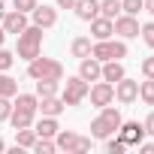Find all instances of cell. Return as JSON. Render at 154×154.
Instances as JSON below:
<instances>
[{
    "label": "cell",
    "mask_w": 154,
    "mask_h": 154,
    "mask_svg": "<svg viewBox=\"0 0 154 154\" xmlns=\"http://www.w3.org/2000/svg\"><path fill=\"white\" fill-rule=\"evenodd\" d=\"M118 136H121V139L127 142V148H130V145H139V142L145 139V127H142L139 121H121Z\"/></svg>",
    "instance_id": "obj_10"
},
{
    "label": "cell",
    "mask_w": 154,
    "mask_h": 154,
    "mask_svg": "<svg viewBox=\"0 0 154 154\" xmlns=\"http://www.w3.org/2000/svg\"><path fill=\"white\" fill-rule=\"evenodd\" d=\"M121 12L139 15V12H145V3H142V0H121Z\"/></svg>",
    "instance_id": "obj_29"
},
{
    "label": "cell",
    "mask_w": 154,
    "mask_h": 154,
    "mask_svg": "<svg viewBox=\"0 0 154 154\" xmlns=\"http://www.w3.org/2000/svg\"><path fill=\"white\" fill-rule=\"evenodd\" d=\"M27 75H30L33 82H39V79L63 82V63L54 60V57H42V54H36L33 60H27Z\"/></svg>",
    "instance_id": "obj_1"
},
{
    "label": "cell",
    "mask_w": 154,
    "mask_h": 154,
    "mask_svg": "<svg viewBox=\"0 0 154 154\" xmlns=\"http://www.w3.org/2000/svg\"><path fill=\"white\" fill-rule=\"evenodd\" d=\"M18 94V82L12 79V75L0 72V97H15Z\"/></svg>",
    "instance_id": "obj_24"
},
{
    "label": "cell",
    "mask_w": 154,
    "mask_h": 154,
    "mask_svg": "<svg viewBox=\"0 0 154 154\" xmlns=\"http://www.w3.org/2000/svg\"><path fill=\"white\" fill-rule=\"evenodd\" d=\"M12 63H15V54H12V51H6V48H0V72H6Z\"/></svg>",
    "instance_id": "obj_32"
},
{
    "label": "cell",
    "mask_w": 154,
    "mask_h": 154,
    "mask_svg": "<svg viewBox=\"0 0 154 154\" xmlns=\"http://www.w3.org/2000/svg\"><path fill=\"white\" fill-rule=\"evenodd\" d=\"M30 15H33V24L42 27V30H48V27L57 24V9H54V6H39V3H36V9H33Z\"/></svg>",
    "instance_id": "obj_12"
},
{
    "label": "cell",
    "mask_w": 154,
    "mask_h": 154,
    "mask_svg": "<svg viewBox=\"0 0 154 154\" xmlns=\"http://www.w3.org/2000/svg\"><path fill=\"white\" fill-rule=\"evenodd\" d=\"M0 18H3V21H0L3 30H6V33H15V36L27 27V12H18V9H6Z\"/></svg>",
    "instance_id": "obj_9"
},
{
    "label": "cell",
    "mask_w": 154,
    "mask_h": 154,
    "mask_svg": "<svg viewBox=\"0 0 154 154\" xmlns=\"http://www.w3.org/2000/svg\"><path fill=\"white\" fill-rule=\"evenodd\" d=\"M142 3H145V12H151V15H154V0H142Z\"/></svg>",
    "instance_id": "obj_38"
},
{
    "label": "cell",
    "mask_w": 154,
    "mask_h": 154,
    "mask_svg": "<svg viewBox=\"0 0 154 154\" xmlns=\"http://www.w3.org/2000/svg\"><path fill=\"white\" fill-rule=\"evenodd\" d=\"M139 97H142L145 106H154V79H145L139 85Z\"/></svg>",
    "instance_id": "obj_28"
},
{
    "label": "cell",
    "mask_w": 154,
    "mask_h": 154,
    "mask_svg": "<svg viewBox=\"0 0 154 154\" xmlns=\"http://www.w3.org/2000/svg\"><path fill=\"white\" fill-rule=\"evenodd\" d=\"M88 82L82 79V75H69V79L63 82V91H60V100L63 106H82L85 97H88Z\"/></svg>",
    "instance_id": "obj_6"
},
{
    "label": "cell",
    "mask_w": 154,
    "mask_h": 154,
    "mask_svg": "<svg viewBox=\"0 0 154 154\" xmlns=\"http://www.w3.org/2000/svg\"><path fill=\"white\" fill-rule=\"evenodd\" d=\"M139 36H142V42H145L148 48H154V21L142 24V27H139Z\"/></svg>",
    "instance_id": "obj_30"
},
{
    "label": "cell",
    "mask_w": 154,
    "mask_h": 154,
    "mask_svg": "<svg viewBox=\"0 0 154 154\" xmlns=\"http://www.w3.org/2000/svg\"><path fill=\"white\" fill-rule=\"evenodd\" d=\"M136 148H139L142 154H154V142H145V139H142V142H139Z\"/></svg>",
    "instance_id": "obj_36"
},
{
    "label": "cell",
    "mask_w": 154,
    "mask_h": 154,
    "mask_svg": "<svg viewBox=\"0 0 154 154\" xmlns=\"http://www.w3.org/2000/svg\"><path fill=\"white\" fill-rule=\"evenodd\" d=\"M33 142H36V130H30V127L15 130V145L18 148H33Z\"/></svg>",
    "instance_id": "obj_22"
},
{
    "label": "cell",
    "mask_w": 154,
    "mask_h": 154,
    "mask_svg": "<svg viewBox=\"0 0 154 154\" xmlns=\"http://www.w3.org/2000/svg\"><path fill=\"white\" fill-rule=\"evenodd\" d=\"M39 51H42V27L27 24V27L18 33V48H15V54H18L21 60H33Z\"/></svg>",
    "instance_id": "obj_3"
},
{
    "label": "cell",
    "mask_w": 154,
    "mask_h": 154,
    "mask_svg": "<svg viewBox=\"0 0 154 154\" xmlns=\"http://www.w3.org/2000/svg\"><path fill=\"white\" fill-rule=\"evenodd\" d=\"M54 145H57L60 151H66V154H85V151H91V145H94V142H91L88 136L72 133V130H57Z\"/></svg>",
    "instance_id": "obj_5"
},
{
    "label": "cell",
    "mask_w": 154,
    "mask_h": 154,
    "mask_svg": "<svg viewBox=\"0 0 154 154\" xmlns=\"http://www.w3.org/2000/svg\"><path fill=\"white\" fill-rule=\"evenodd\" d=\"M57 6H60V9H72V6H75V0H57Z\"/></svg>",
    "instance_id": "obj_37"
},
{
    "label": "cell",
    "mask_w": 154,
    "mask_h": 154,
    "mask_svg": "<svg viewBox=\"0 0 154 154\" xmlns=\"http://www.w3.org/2000/svg\"><path fill=\"white\" fill-rule=\"evenodd\" d=\"M121 121H124V118H121V112H118V109L103 106V109H100V115L91 121V139H106V136L118 133Z\"/></svg>",
    "instance_id": "obj_2"
},
{
    "label": "cell",
    "mask_w": 154,
    "mask_h": 154,
    "mask_svg": "<svg viewBox=\"0 0 154 154\" xmlns=\"http://www.w3.org/2000/svg\"><path fill=\"white\" fill-rule=\"evenodd\" d=\"M12 9H18V12H33V9H36V0H12Z\"/></svg>",
    "instance_id": "obj_33"
},
{
    "label": "cell",
    "mask_w": 154,
    "mask_h": 154,
    "mask_svg": "<svg viewBox=\"0 0 154 154\" xmlns=\"http://www.w3.org/2000/svg\"><path fill=\"white\" fill-rule=\"evenodd\" d=\"M3 39H6V30H3V24H0V45H3Z\"/></svg>",
    "instance_id": "obj_39"
},
{
    "label": "cell",
    "mask_w": 154,
    "mask_h": 154,
    "mask_svg": "<svg viewBox=\"0 0 154 154\" xmlns=\"http://www.w3.org/2000/svg\"><path fill=\"white\" fill-rule=\"evenodd\" d=\"M66 106H63V100L54 94V97H39V106H36V112H42V115H51V118H57L60 112H63Z\"/></svg>",
    "instance_id": "obj_16"
},
{
    "label": "cell",
    "mask_w": 154,
    "mask_h": 154,
    "mask_svg": "<svg viewBox=\"0 0 154 154\" xmlns=\"http://www.w3.org/2000/svg\"><path fill=\"white\" fill-rule=\"evenodd\" d=\"M57 130H60V124H57V118H51V115H42V118L36 121V136L54 139V136H57Z\"/></svg>",
    "instance_id": "obj_19"
},
{
    "label": "cell",
    "mask_w": 154,
    "mask_h": 154,
    "mask_svg": "<svg viewBox=\"0 0 154 154\" xmlns=\"http://www.w3.org/2000/svg\"><path fill=\"white\" fill-rule=\"evenodd\" d=\"M142 75H145V79H154V57L142 60Z\"/></svg>",
    "instance_id": "obj_34"
},
{
    "label": "cell",
    "mask_w": 154,
    "mask_h": 154,
    "mask_svg": "<svg viewBox=\"0 0 154 154\" xmlns=\"http://www.w3.org/2000/svg\"><path fill=\"white\" fill-rule=\"evenodd\" d=\"M115 33H118L121 39H133V36H139V21H136V15L121 12V15L115 18Z\"/></svg>",
    "instance_id": "obj_11"
},
{
    "label": "cell",
    "mask_w": 154,
    "mask_h": 154,
    "mask_svg": "<svg viewBox=\"0 0 154 154\" xmlns=\"http://www.w3.org/2000/svg\"><path fill=\"white\" fill-rule=\"evenodd\" d=\"M12 115V97H0V121H9Z\"/></svg>",
    "instance_id": "obj_31"
},
{
    "label": "cell",
    "mask_w": 154,
    "mask_h": 154,
    "mask_svg": "<svg viewBox=\"0 0 154 154\" xmlns=\"http://www.w3.org/2000/svg\"><path fill=\"white\" fill-rule=\"evenodd\" d=\"M12 106L36 112V106H39V97H36V94H15V103H12Z\"/></svg>",
    "instance_id": "obj_25"
},
{
    "label": "cell",
    "mask_w": 154,
    "mask_h": 154,
    "mask_svg": "<svg viewBox=\"0 0 154 154\" xmlns=\"http://www.w3.org/2000/svg\"><path fill=\"white\" fill-rule=\"evenodd\" d=\"M142 127H145V136H154V112L142 121Z\"/></svg>",
    "instance_id": "obj_35"
},
{
    "label": "cell",
    "mask_w": 154,
    "mask_h": 154,
    "mask_svg": "<svg viewBox=\"0 0 154 154\" xmlns=\"http://www.w3.org/2000/svg\"><path fill=\"white\" fill-rule=\"evenodd\" d=\"M100 15L115 21V18L121 15V0H100Z\"/></svg>",
    "instance_id": "obj_23"
},
{
    "label": "cell",
    "mask_w": 154,
    "mask_h": 154,
    "mask_svg": "<svg viewBox=\"0 0 154 154\" xmlns=\"http://www.w3.org/2000/svg\"><path fill=\"white\" fill-rule=\"evenodd\" d=\"M115 100L121 103V106H130V103H136L139 100V82H133V79H124L121 82H115Z\"/></svg>",
    "instance_id": "obj_8"
},
{
    "label": "cell",
    "mask_w": 154,
    "mask_h": 154,
    "mask_svg": "<svg viewBox=\"0 0 154 154\" xmlns=\"http://www.w3.org/2000/svg\"><path fill=\"white\" fill-rule=\"evenodd\" d=\"M79 75H82V79L91 85V82H97L100 79V75H103V63L97 60V57H82V63H79Z\"/></svg>",
    "instance_id": "obj_13"
},
{
    "label": "cell",
    "mask_w": 154,
    "mask_h": 154,
    "mask_svg": "<svg viewBox=\"0 0 154 154\" xmlns=\"http://www.w3.org/2000/svg\"><path fill=\"white\" fill-rule=\"evenodd\" d=\"M124 75H127V72H124V63H121V60H106V63H103V75H100V79L115 85V82L124 79Z\"/></svg>",
    "instance_id": "obj_18"
},
{
    "label": "cell",
    "mask_w": 154,
    "mask_h": 154,
    "mask_svg": "<svg viewBox=\"0 0 154 154\" xmlns=\"http://www.w3.org/2000/svg\"><path fill=\"white\" fill-rule=\"evenodd\" d=\"M60 91V82H54V79H39L36 82V97H54Z\"/></svg>",
    "instance_id": "obj_21"
},
{
    "label": "cell",
    "mask_w": 154,
    "mask_h": 154,
    "mask_svg": "<svg viewBox=\"0 0 154 154\" xmlns=\"http://www.w3.org/2000/svg\"><path fill=\"white\" fill-rule=\"evenodd\" d=\"M33 151H36V154H54V151H57V145H54V139L36 136V142H33Z\"/></svg>",
    "instance_id": "obj_26"
},
{
    "label": "cell",
    "mask_w": 154,
    "mask_h": 154,
    "mask_svg": "<svg viewBox=\"0 0 154 154\" xmlns=\"http://www.w3.org/2000/svg\"><path fill=\"white\" fill-rule=\"evenodd\" d=\"M91 48H94V42H91V36H75L72 39V45H69V51H72V57H88L91 54Z\"/></svg>",
    "instance_id": "obj_20"
},
{
    "label": "cell",
    "mask_w": 154,
    "mask_h": 154,
    "mask_svg": "<svg viewBox=\"0 0 154 154\" xmlns=\"http://www.w3.org/2000/svg\"><path fill=\"white\" fill-rule=\"evenodd\" d=\"M75 15H79L82 21H94L100 15V0H75Z\"/></svg>",
    "instance_id": "obj_15"
},
{
    "label": "cell",
    "mask_w": 154,
    "mask_h": 154,
    "mask_svg": "<svg viewBox=\"0 0 154 154\" xmlns=\"http://www.w3.org/2000/svg\"><path fill=\"white\" fill-rule=\"evenodd\" d=\"M91 57H97L100 63L121 60V57H127V45H124V39H97L91 48Z\"/></svg>",
    "instance_id": "obj_4"
},
{
    "label": "cell",
    "mask_w": 154,
    "mask_h": 154,
    "mask_svg": "<svg viewBox=\"0 0 154 154\" xmlns=\"http://www.w3.org/2000/svg\"><path fill=\"white\" fill-rule=\"evenodd\" d=\"M0 151H6V142H3V139H0Z\"/></svg>",
    "instance_id": "obj_41"
},
{
    "label": "cell",
    "mask_w": 154,
    "mask_h": 154,
    "mask_svg": "<svg viewBox=\"0 0 154 154\" xmlns=\"http://www.w3.org/2000/svg\"><path fill=\"white\" fill-rule=\"evenodd\" d=\"M106 151H109V154H124V151H127V142L112 133V136H106Z\"/></svg>",
    "instance_id": "obj_27"
},
{
    "label": "cell",
    "mask_w": 154,
    "mask_h": 154,
    "mask_svg": "<svg viewBox=\"0 0 154 154\" xmlns=\"http://www.w3.org/2000/svg\"><path fill=\"white\" fill-rule=\"evenodd\" d=\"M88 97H91V106H97V109L112 106V100H115V85H112V82H100V79H97V85H91V88H88Z\"/></svg>",
    "instance_id": "obj_7"
},
{
    "label": "cell",
    "mask_w": 154,
    "mask_h": 154,
    "mask_svg": "<svg viewBox=\"0 0 154 154\" xmlns=\"http://www.w3.org/2000/svg\"><path fill=\"white\" fill-rule=\"evenodd\" d=\"M6 12V0H0V15H3Z\"/></svg>",
    "instance_id": "obj_40"
},
{
    "label": "cell",
    "mask_w": 154,
    "mask_h": 154,
    "mask_svg": "<svg viewBox=\"0 0 154 154\" xmlns=\"http://www.w3.org/2000/svg\"><path fill=\"white\" fill-rule=\"evenodd\" d=\"M112 33H115V21H112V18L97 15V18L91 21V36H94V42H97V39H112Z\"/></svg>",
    "instance_id": "obj_14"
},
{
    "label": "cell",
    "mask_w": 154,
    "mask_h": 154,
    "mask_svg": "<svg viewBox=\"0 0 154 154\" xmlns=\"http://www.w3.org/2000/svg\"><path fill=\"white\" fill-rule=\"evenodd\" d=\"M33 118H36V112L12 106V115H9V124H12L15 130H21V127H33Z\"/></svg>",
    "instance_id": "obj_17"
}]
</instances>
